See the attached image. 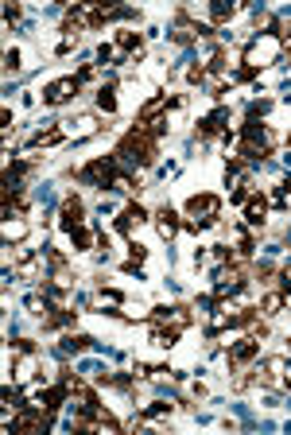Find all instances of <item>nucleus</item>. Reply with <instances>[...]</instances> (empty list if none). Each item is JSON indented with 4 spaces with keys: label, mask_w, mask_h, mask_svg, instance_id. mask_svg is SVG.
Returning a JSON list of instances; mask_svg holds the SVG:
<instances>
[{
    "label": "nucleus",
    "mask_w": 291,
    "mask_h": 435,
    "mask_svg": "<svg viewBox=\"0 0 291 435\" xmlns=\"http://www.w3.org/2000/svg\"><path fill=\"white\" fill-rule=\"evenodd\" d=\"M152 323L163 326V331H171V334H179L183 326L190 323V307H163V311H155V315H152Z\"/></svg>",
    "instance_id": "obj_10"
},
{
    "label": "nucleus",
    "mask_w": 291,
    "mask_h": 435,
    "mask_svg": "<svg viewBox=\"0 0 291 435\" xmlns=\"http://www.w3.org/2000/svg\"><path fill=\"white\" fill-rule=\"evenodd\" d=\"M155 234H160L163 241H175V234H179V214H175L171 206L155 210Z\"/></svg>",
    "instance_id": "obj_12"
},
{
    "label": "nucleus",
    "mask_w": 291,
    "mask_h": 435,
    "mask_svg": "<svg viewBox=\"0 0 291 435\" xmlns=\"http://www.w3.org/2000/svg\"><path fill=\"white\" fill-rule=\"evenodd\" d=\"M93 307H97V311H105V307H109V311H121V307H125V296H121V291H113V288H101V291L93 296Z\"/></svg>",
    "instance_id": "obj_17"
},
{
    "label": "nucleus",
    "mask_w": 291,
    "mask_h": 435,
    "mask_svg": "<svg viewBox=\"0 0 291 435\" xmlns=\"http://www.w3.org/2000/svg\"><path fill=\"white\" fill-rule=\"evenodd\" d=\"M287 237H291V229H287Z\"/></svg>",
    "instance_id": "obj_33"
},
{
    "label": "nucleus",
    "mask_w": 291,
    "mask_h": 435,
    "mask_svg": "<svg viewBox=\"0 0 291 435\" xmlns=\"http://www.w3.org/2000/svg\"><path fill=\"white\" fill-rule=\"evenodd\" d=\"M268 109H272V101H264V97H260V101H249V105H245V113H249V121L264 117V113H268Z\"/></svg>",
    "instance_id": "obj_24"
},
{
    "label": "nucleus",
    "mask_w": 291,
    "mask_h": 435,
    "mask_svg": "<svg viewBox=\"0 0 291 435\" xmlns=\"http://www.w3.org/2000/svg\"><path fill=\"white\" fill-rule=\"evenodd\" d=\"M167 412H171V401L163 404V396H160V404H152V408H148V412H144V420H148V424H160Z\"/></svg>",
    "instance_id": "obj_22"
},
{
    "label": "nucleus",
    "mask_w": 291,
    "mask_h": 435,
    "mask_svg": "<svg viewBox=\"0 0 291 435\" xmlns=\"http://www.w3.org/2000/svg\"><path fill=\"white\" fill-rule=\"evenodd\" d=\"M241 288H245V272H241V264H222V269L214 272V296H218V299L237 296Z\"/></svg>",
    "instance_id": "obj_6"
},
{
    "label": "nucleus",
    "mask_w": 291,
    "mask_h": 435,
    "mask_svg": "<svg viewBox=\"0 0 291 435\" xmlns=\"http://www.w3.org/2000/svg\"><path fill=\"white\" fill-rule=\"evenodd\" d=\"M264 218H268V199H257V194H252V199L245 202V221H249V226H264Z\"/></svg>",
    "instance_id": "obj_16"
},
{
    "label": "nucleus",
    "mask_w": 291,
    "mask_h": 435,
    "mask_svg": "<svg viewBox=\"0 0 291 435\" xmlns=\"http://www.w3.org/2000/svg\"><path fill=\"white\" fill-rule=\"evenodd\" d=\"M257 354H260L257 339L229 342V366H233V373H252V369H257Z\"/></svg>",
    "instance_id": "obj_4"
},
{
    "label": "nucleus",
    "mask_w": 291,
    "mask_h": 435,
    "mask_svg": "<svg viewBox=\"0 0 291 435\" xmlns=\"http://www.w3.org/2000/svg\"><path fill=\"white\" fill-rule=\"evenodd\" d=\"M35 202H39L43 210H55V202H58V194H55V186L51 183H43L39 191H35Z\"/></svg>",
    "instance_id": "obj_21"
},
{
    "label": "nucleus",
    "mask_w": 291,
    "mask_h": 435,
    "mask_svg": "<svg viewBox=\"0 0 291 435\" xmlns=\"http://www.w3.org/2000/svg\"><path fill=\"white\" fill-rule=\"evenodd\" d=\"M35 369H39V358H35V350H28V354H20V358H16V381H24V385H28V381H35Z\"/></svg>",
    "instance_id": "obj_15"
},
{
    "label": "nucleus",
    "mask_w": 291,
    "mask_h": 435,
    "mask_svg": "<svg viewBox=\"0 0 291 435\" xmlns=\"http://www.w3.org/2000/svg\"><path fill=\"white\" fill-rule=\"evenodd\" d=\"M4 70H20V51H8L4 55Z\"/></svg>",
    "instance_id": "obj_27"
},
{
    "label": "nucleus",
    "mask_w": 291,
    "mask_h": 435,
    "mask_svg": "<svg viewBox=\"0 0 291 435\" xmlns=\"http://www.w3.org/2000/svg\"><path fill=\"white\" fill-rule=\"evenodd\" d=\"M4 20H8V24L20 20V4H8V8H4Z\"/></svg>",
    "instance_id": "obj_28"
},
{
    "label": "nucleus",
    "mask_w": 291,
    "mask_h": 435,
    "mask_svg": "<svg viewBox=\"0 0 291 435\" xmlns=\"http://www.w3.org/2000/svg\"><path fill=\"white\" fill-rule=\"evenodd\" d=\"M0 237H4V245L24 241V237H28V221H24L20 210L8 206V202H4V226H0Z\"/></svg>",
    "instance_id": "obj_9"
},
{
    "label": "nucleus",
    "mask_w": 291,
    "mask_h": 435,
    "mask_svg": "<svg viewBox=\"0 0 291 435\" xmlns=\"http://www.w3.org/2000/svg\"><path fill=\"white\" fill-rule=\"evenodd\" d=\"M280 59H284V39H280V35H264V31L249 43V51H245V66H249L252 74H257L260 66L280 62Z\"/></svg>",
    "instance_id": "obj_2"
},
{
    "label": "nucleus",
    "mask_w": 291,
    "mask_h": 435,
    "mask_svg": "<svg viewBox=\"0 0 291 435\" xmlns=\"http://www.w3.org/2000/svg\"><path fill=\"white\" fill-rule=\"evenodd\" d=\"M117 167L121 171H144V167H152L155 164V136L152 132L144 129V124H140L136 132H128L125 140H121V148H117Z\"/></svg>",
    "instance_id": "obj_1"
},
{
    "label": "nucleus",
    "mask_w": 291,
    "mask_h": 435,
    "mask_svg": "<svg viewBox=\"0 0 291 435\" xmlns=\"http://www.w3.org/2000/svg\"><path fill=\"white\" fill-rule=\"evenodd\" d=\"M225 121H229V109H214L210 117H202L198 132H222V129H225Z\"/></svg>",
    "instance_id": "obj_18"
},
{
    "label": "nucleus",
    "mask_w": 291,
    "mask_h": 435,
    "mask_svg": "<svg viewBox=\"0 0 291 435\" xmlns=\"http://www.w3.org/2000/svg\"><path fill=\"white\" fill-rule=\"evenodd\" d=\"M284 307L291 311V288H287V296H284Z\"/></svg>",
    "instance_id": "obj_32"
},
{
    "label": "nucleus",
    "mask_w": 291,
    "mask_h": 435,
    "mask_svg": "<svg viewBox=\"0 0 291 435\" xmlns=\"http://www.w3.org/2000/svg\"><path fill=\"white\" fill-rule=\"evenodd\" d=\"M167 105H175V97H167V94H155L152 101H144V109H140V121H144V124L160 121V113L167 109Z\"/></svg>",
    "instance_id": "obj_14"
},
{
    "label": "nucleus",
    "mask_w": 291,
    "mask_h": 435,
    "mask_svg": "<svg viewBox=\"0 0 291 435\" xmlns=\"http://www.w3.org/2000/svg\"><path fill=\"white\" fill-rule=\"evenodd\" d=\"M214 299H218V296H198V299H194V311H198V315H210V311L218 307Z\"/></svg>",
    "instance_id": "obj_26"
},
{
    "label": "nucleus",
    "mask_w": 291,
    "mask_h": 435,
    "mask_svg": "<svg viewBox=\"0 0 291 435\" xmlns=\"http://www.w3.org/2000/svg\"><path fill=\"white\" fill-rule=\"evenodd\" d=\"M280 280H284V288H291V261L284 264V276H280Z\"/></svg>",
    "instance_id": "obj_30"
},
{
    "label": "nucleus",
    "mask_w": 291,
    "mask_h": 435,
    "mask_svg": "<svg viewBox=\"0 0 291 435\" xmlns=\"http://www.w3.org/2000/svg\"><path fill=\"white\" fill-rule=\"evenodd\" d=\"M276 311H284V296H280V291H268V296H264V315H276Z\"/></svg>",
    "instance_id": "obj_23"
},
{
    "label": "nucleus",
    "mask_w": 291,
    "mask_h": 435,
    "mask_svg": "<svg viewBox=\"0 0 291 435\" xmlns=\"http://www.w3.org/2000/svg\"><path fill=\"white\" fill-rule=\"evenodd\" d=\"M280 39H284V51H287V55H291V35H280Z\"/></svg>",
    "instance_id": "obj_31"
},
{
    "label": "nucleus",
    "mask_w": 291,
    "mask_h": 435,
    "mask_svg": "<svg viewBox=\"0 0 291 435\" xmlns=\"http://www.w3.org/2000/svg\"><path fill=\"white\" fill-rule=\"evenodd\" d=\"M229 16H237V4H214L210 8V20H229Z\"/></svg>",
    "instance_id": "obj_25"
},
{
    "label": "nucleus",
    "mask_w": 291,
    "mask_h": 435,
    "mask_svg": "<svg viewBox=\"0 0 291 435\" xmlns=\"http://www.w3.org/2000/svg\"><path fill=\"white\" fill-rule=\"evenodd\" d=\"M113 175H117V159H113V156H101V159H93V164L78 167V179H82V183H93V186H101V191L113 183Z\"/></svg>",
    "instance_id": "obj_5"
},
{
    "label": "nucleus",
    "mask_w": 291,
    "mask_h": 435,
    "mask_svg": "<svg viewBox=\"0 0 291 435\" xmlns=\"http://www.w3.org/2000/svg\"><path fill=\"white\" fill-rule=\"evenodd\" d=\"M82 214H86V206H82V199H78V194L63 199V206H58V229H63V234H74V229L86 221Z\"/></svg>",
    "instance_id": "obj_7"
},
{
    "label": "nucleus",
    "mask_w": 291,
    "mask_h": 435,
    "mask_svg": "<svg viewBox=\"0 0 291 435\" xmlns=\"http://www.w3.org/2000/svg\"><path fill=\"white\" fill-rule=\"evenodd\" d=\"M70 241H74L78 249H97V234H93L90 226H86V221H82V226H78L74 234H70Z\"/></svg>",
    "instance_id": "obj_19"
},
{
    "label": "nucleus",
    "mask_w": 291,
    "mask_h": 435,
    "mask_svg": "<svg viewBox=\"0 0 291 435\" xmlns=\"http://www.w3.org/2000/svg\"><path fill=\"white\" fill-rule=\"evenodd\" d=\"M97 105H101L105 113H117V90H113V86H97Z\"/></svg>",
    "instance_id": "obj_20"
},
{
    "label": "nucleus",
    "mask_w": 291,
    "mask_h": 435,
    "mask_svg": "<svg viewBox=\"0 0 291 435\" xmlns=\"http://www.w3.org/2000/svg\"><path fill=\"white\" fill-rule=\"evenodd\" d=\"M140 221H148V210L140 206V202H132V206L121 210V221H117V226H121V234H128V237H132V234H136Z\"/></svg>",
    "instance_id": "obj_13"
},
{
    "label": "nucleus",
    "mask_w": 291,
    "mask_h": 435,
    "mask_svg": "<svg viewBox=\"0 0 291 435\" xmlns=\"http://www.w3.org/2000/svg\"><path fill=\"white\" fill-rule=\"evenodd\" d=\"M218 214H222V199H218V194H194V199L187 202V226L190 229L214 226Z\"/></svg>",
    "instance_id": "obj_3"
},
{
    "label": "nucleus",
    "mask_w": 291,
    "mask_h": 435,
    "mask_svg": "<svg viewBox=\"0 0 291 435\" xmlns=\"http://www.w3.org/2000/svg\"><path fill=\"white\" fill-rule=\"evenodd\" d=\"M97 129H101V124H97V117H93V113H78L74 121H66L63 136H66V140H74V144H82V140L97 136Z\"/></svg>",
    "instance_id": "obj_8"
},
{
    "label": "nucleus",
    "mask_w": 291,
    "mask_h": 435,
    "mask_svg": "<svg viewBox=\"0 0 291 435\" xmlns=\"http://www.w3.org/2000/svg\"><path fill=\"white\" fill-rule=\"evenodd\" d=\"M74 94H78V82H74V78H58V82L47 86V94H43V105H51V109H55V105H66Z\"/></svg>",
    "instance_id": "obj_11"
},
{
    "label": "nucleus",
    "mask_w": 291,
    "mask_h": 435,
    "mask_svg": "<svg viewBox=\"0 0 291 435\" xmlns=\"http://www.w3.org/2000/svg\"><path fill=\"white\" fill-rule=\"evenodd\" d=\"M190 396L194 401H206V385H190Z\"/></svg>",
    "instance_id": "obj_29"
}]
</instances>
